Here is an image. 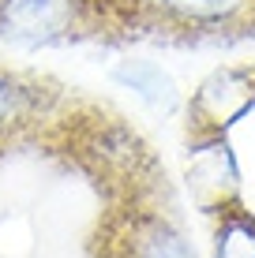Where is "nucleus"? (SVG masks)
Listing matches in <instances>:
<instances>
[{"mask_svg": "<svg viewBox=\"0 0 255 258\" xmlns=\"http://www.w3.org/2000/svg\"><path fill=\"white\" fill-rule=\"evenodd\" d=\"M143 34L135 0H0V41L26 49L124 41Z\"/></svg>", "mask_w": 255, "mask_h": 258, "instance_id": "nucleus-1", "label": "nucleus"}, {"mask_svg": "<svg viewBox=\"0 0 255 258\" xmlns=\"http://www.w3.org/2000/svg\"><path fill=\"white\" fill-rule=\"evenodd\" d=\"M64 97L60 83L0 60V157L23 142H41Z\"/></svg>", "mask_w": 255, "mask_h": 258, "instance_id": "nucleus-2", "label": "nucleus"}, {"mask_svg": "<svg viewBox=\"0 0 255 258\" xmlns=\"http://www.w3.org/2000/svg\"><path fill=\"white\" fill-rule=\"evenodd\" d=\"M143 34L222 38L255 26V0H135Z\"/></svg>", "mask_w": 255, "mask_h": 258, "instance_id": "nucleus-3", "label": "nucleus"}, {"mask_svg": "<svg viewBox=\"0 0 255 258\" xmlns=\"http://www.w3.org/2000/svg\"><path fill=\"white\" fill-rule=\"evenodd\" d=\"M113 79H117L120 86H128V90H135L146 105H154V109H162V112H173L180 105L177 83L158 64H150V60H124V64L113 71Z\"/></svg>", "mask_w": 255, "mask_h": 258, "instance_id": "nucleus-4", "label": "nucleus"}, {"mask_svg": "<svg viewBox=\"0 0 255 258\" xmlns=\"http://www.w3.org/2000/svg\"><path fill=\"white\" fill-rule=\"evenodd\" d=\"M218 258H255V217L229 213L218 228Z\"/></svg>", "mask_w": 255, "mask_h": 258, "instance_id": "nucleus-5", "label": "nucleus"}]
</instances>
